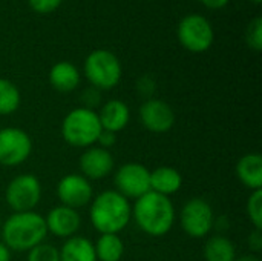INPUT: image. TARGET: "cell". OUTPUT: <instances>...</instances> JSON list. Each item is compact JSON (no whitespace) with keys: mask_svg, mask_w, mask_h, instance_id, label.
I'll list each match as a JSON object with an SVG mask.
<instances>
[{"mask_svg":"<svg viewBox=\"0 0 262 261\" xmlns=\"http://www.w3.org/2000/svg\"><path fill=\"white\" fill-rule=\"evenodd\" d=\"M94 248L97 261H121L124 255V243L118 234H100Z\"/></svg>","mask_w":262,"mask_h":261,"instance_id":"cell-20","label":"cell"},{"mask_svg":"<svg viewBox=\"0 0 262 261\" xmlns=\"http://www.w3.org/2000/svg\"><path fill=\"white\" fill-rule=\"evenodd\" d=\"M41 185L32 174L14 177L5 191V200L14 212H29L40 203Z\"/></svg>","mask_w":262,"mask_h":261,"instance_id":"cell-7","label":"cell"},{"mask_svg":"<svg viewBox=\"0 0 262 261\" xmlns=\"http://www.w3.org/2000/svg\"><path fill=\"white\" fill-rule=\"evenodd\" d=\"M183 186V177L178 169L170 166H160L150 172V191L161 195L177 194Z\"/></svg>","mask_w":262,"mask_h":261,"instance_id":"cell-18","label":"cell"},{"mask_svg":"<svg viewBox=\"0 0 262 261\" xmlns=\"http://www.w3.org/2000/svg\"><path fill=\"white\" fill-rule=\"evenodd\" d=\"M117 192L124 198H140L150 191V171L140 163H126L115 172Z\"/></svg>","mask_w":262,"mask_h":261,"instance_id":"cell-10","label":"cell"},{"mask_svg":"<svg viewBox=\"0 0 262 261\" xmlns=\"http://www.w3.org/2000/svg\"><path fill=\"white\" fill-rule=\"evenodd\" d=\"M132 218L137 226L150 237L166 235L175 223V208L169 197L149 191L135 200Z\"/></svg>","mask_w":262,"mask_h":261,"instance_id":"cell-1","label":"cell"},{"mask_svg":"<svg viewBox=\"0 0 262 261\" xmlns=\"http://www.w3.org/2000/svg\"><path fill=\"white\" fill-rule=\"evenodd\" d=\"M203 6H206L207 9H212V11H220L223 8H226L230 0H198Z\"/></svg>","mask_w":262,"mask_h":261,"instance_id":"cell-31","label":"cell"},{"mask_svg":"<svg viewBox=\"0 0 262 261\" xmlns=\"http://www.w3.org/2000/svg\"><path fill=\"white\" fill-rule=\"evenodd\" d=\"M21 103V94L15 83L8 78H0V115L14 114Z\"/></svg>","mask_w":262,"mask_h":261,"instance_id":"cell-22","label":"cell"},{"mask_svg":"<svg viewBox=\"0 0 262 261\" xmlns=\"http://www.w3.org/2000/svg\"><path fill=\"white\" fill-rule=\"evenodd\" d=\"M180 225L190 238H204L215 226L213 209L200 197L190 198L180 212Z\"/></svg>","mask_w":262,"mask_h":261,"instance_id":"cell-8","label":"cell"},{"mask_svg":"<svg viewBox=\"0 0 262 261\" xmlns=\"http://www.w3.org/2000/svg\"><path fill=\"white\" fill-rule=\"evenodd\" d=\"M0 232L2 242L9 251L15 252L31 251L37 245L43 243L48 235L45 217L34 211L14 212L5 223H2Z\"/></svg>","mask_w":262,"mask_h":261,"instance_id":"cell-2","label":"cell"},{"mask_svg":"<svg viewBox=\"0 0 262 261\" xmlns=\"http://www.w3.org/2000/svg\"><path fill=\"white\" fill-rule=\"evenodd\" d=\"M32 152L29 134L20 128L0 129V165L14 168L25 163Z\"/></svg>","mask_w":262,"mask_h":261,"instance_id":"cell-9","label":"cell"},{"mask_svg":"<svg viewBox=\"0 0 262 261\" xmlns=\"http://www.w3.org/2000/svg\"><path fill=\"white\" fill-rule=\"evenodd\" d=\"M140 120L149 132L164 134L173 128L175 112L167 102L152 97L140 106Z\"/></svg>","mask_w":262,"mask_h":261,"instance_id":"cell-12","label":"cell"},{"mask_svg":"<svg viewBox=\"0 0 262 261\" xmlns=\"http://www.w3.org/2000/svg\"><path fill=\"white\" fill-rule=\"evenodd\" d=\"M236 177L250 191L262 188V157L259 154H246L236 163Z\"/></svg>","mask_w":262,"mask_h":261,"instance_id":"cell-17","label":"cell"},{"mask_svg":"<svg viewBox=\"0 0 262 261\" xmlns=\"http://www.w3.org/2000/svg\"><path fill=\"white\" fill-rule=\"evenodd\" d=\"M204 260L206 261H235L236 249L230 238L224 235H213L204 245Z\"/></svg>","mask_w":262,"mask_h":261,"instance_id":"cell-21","label":"cell"},{"mask_svg":"<svg viewBox=\"0 0 262 261\" xmlns=\"http://www.w3.org/2000/svg\"><path fill=\"white\" fill-rule=\"evenodd\" d=\"M60 261H97L94 243L80 235L68 238L58 249Z\"/></svg>","mask_w":262,"mask_h":261,"instance_id":"cell-19","label":"cell"},{"mask_svg":"<svg viewBox=\"0 0 262 261\" xmlns=\"http://www.w3.org/2000/svg\"><path fill=\"white\" fill-rule=\"evenodd\" d=\"M49 78V85L63 94L72 92L78 88L80 85V71L78 68L71 63V62H57L48 74Z\"/></svg>","mask_w":262,"mask_h":261,"instance_id":"cell-16","label":"cell"},{"mask_svg":"<svg viewBox=\"0 0 262 261\" xmlns=\"http://www.w3.org/2000/svg\"><path fill=\"white\" fill-rule=\"evenodd\" d=\"M45 222H46L48 232L64 240L74 237L81 226L80 214L75 209L63 206V205L52 208L45 217Z\"/></svg>","mask_w":262,"mask_h":261,"instance_id":"cell-14","label":"cell"},{"mask_svg":"<svg viewBox=\"0 0 262 261\" xmlns=\"http://www.w3.org/2000/svg\"><path fill=\"white\" fill-rule=\"evenodd\" d=\"M114 155L100 146L86 148L80 157V171L88 180H101L114 171Z\"/></svg>","mask_w":262,"mask_h":261,"instance_id":"cell-13","label":"cell"},{"mask_svg":"<svg viewBox=\"0 0 262 261\" xmlns=\"http://www.w3.org/2000/svg\"><path fill=\"white\" fill-rule=\"evenodd\" d=\"M247 217L250 218L255 229H262V189L252 191L247 200Z\"/></svg>","mask_w":262,"mask_h":261,"instance_id":"cell-23","label":"cell"},{"mask_svg":"<svg viewBox=\"0 0 262 261\" xmlns=\"http://www.w3.org/2000/svg\"><path fill=\"white\" fill-rule=\"evenodd\" d=\"M89 218L100 234H120L132 218V206L117 191H104L92 198Z\"/></svg>","mask_w":262,"mask_h":261,"instance_id":"cell-3","label":"cell"},{"mask_svg":"<svg viewBox=\"0 0 262 261\" xmlns=\"http://www.w3.org/2000/svg\"><path fill=\"white\" fill-rule=\"evenodd\" d=\"M235 261H261V258H259L256 254H246V255L236 257V260Z\"/></svg>","mask_w":262,"mask_h":261,"instance_id":"cell-33","label":"cell"},{"mask_svg":"<svg viewBox=\"0 0 262 261\" xmlns=\"http://www.w3.org/2000/svg\"><path fill=\"white\" fill-rule=\"evenodd\" d=\"M247 245L252 254H258L262 251V229H253L247 238Z\"/></svg>","mask_w":262,"mask_h":261,"instance_id":"cell-29","label":"cell"},{"mask_svg":"<svg viewBox=\"0 0 262 261\" xmlns=\"http://www.w3.org/2000/svg\"><path fill=\"white\" fill-rule=\"evenodd\" d=\"M57 197L63 206L77 211L92 202L94 189L86 177L80 174H68L57 185Z\"/></svg>","mask_w":262,"mask_h":261,"instance_id":"cell-11","label":"cell"},{"mask_svg":"<svg viewBox=\"0 0 262 261\" xmlns=\"http://www.w3.org/2000/svg\"><path fill=\"white\" fill-rule=\"evenodd\" d=\"M97 143H98V146L100 148H103V149H111L112 146H115V143H117V134H114V132H111V131H101V134L98 135V140H97Z\"/></svg>","mask_w":262,"mask_h":261,"instance_id":"cell-30","label":"cell"},{"mask_svg":"<svg viewBox=\"0 0 262 261\" xmlns=\"http://www.w3.org/2000/svg\"><path fill=\"white\" fill-rule=\"evenodd\" d=\"M0 229H2V217H0Z\"/></svg>","mask_w":262,"mask_h":261,"instance_id":"cell-35","label":"cell"},{"mask_svg":"<svg viewBox=\"0 0 262 261\" xmlns=\"http://www.w3.org/2000/svg\"><path fill=\"white\" fill-rule=\"evenodd\" d=\"M155 80L150 77V75H143L141 78L137 80V89L141 95L147 97V98H152V94L155 92ZM146 98V100H147Z\"/></svg>","mask_w":262,"mask_h":261,"instance_id":"cell-27","label":"cell"},{"mask_svg":"<svg viewBox=\"0 0 262 261\" xmlns=\"http://www.w3.org/2000/svg\"><path fill=\"white\" fill-rule=\"evenodd\" d=\"M250 2H253V3H256V5H258V3H261L262 0H250Z\"/></svg>","mask_w":262,"mask_h":261,"instance_id":"cell-34","label":"cell"},{"mask_svg":"<svg viewBox=\"0 0 262 261\" xmlns=\"http://www.w3.org/2000/svg\"><path fill=\"white\" fill-rule=\"evenodd\" d=\"M32 11L38 14H51L60 8L63 0H28Z\"/></svg>","mask_w":262,"mask_h":261,"instance_id":"cell-26","label":"cell"},{"mask_svg":"<svg viewBox=\"0 0 262 261\" xmlns=\"http://www.w3.org/2000/svg\"><path fill=\"white\" fill-rule=\"evenodd\" d=\"M177 37L184 49L193 54H201L212 48L215 32L212 23L204 15L187 14L178 23Z\"/></svg>","mask_w":262,"mask_h":261,"instance_id":"cell-6","label":"cell"},{"mask_svg":"<svg viewBox=\"0 0 262 261\" xmlns=\"http://www.w3.org/2000/svg\"><path fill=\"white\" fill-rule=\"evenodd\" d=\"M97 114H98L101 128L104 131H111L114 134L121 132L130 120L129 106L123 100H118V98L106 102L101 106L100 112H97Z\"/></svg>","mask_w":262,"mask_h":261,"instance_id":"cell-15","label":"cell"},{"mask_svg":"<svg viewBox=\"0 0 262 261\" xmlns=\"http://www.w3.org/2000/svg\"><path fill=\"white\" fill-rule=\"evenodd\" d=\"M60 131L68 145L74 148H91L97 143L103 128L94 109L80 106L66 114Z\"/></svg>","mask_w":262,"mask_h":261,"instance_id":"cell-4","label":"cell"},{"mask_svg":"<svg viewBox=\"0 0 262 261\" xmlns=\"http://www.w3.org/2000/svg\"><path fill=\"white\" fill-rule=\"evenodd\" d=\"M246 42L249 45L250 49L259 52L262 49V18L261 17H255L246 31Z\"/></svg>","mask_w":262,"mask_h":261,"instance_id":"cell-25","label":"cell"},{"mask_svg":"<svg viewBox=\"0 0 262 261\" xmlns=\"http://www.w3.org/2000/svg\"><path fill=\"white\" fill-rule=\"evenodd\" d=\"M83 72L92 88L98 91H111L120 83L123 66L112 51L95 49L86 57Z\"/></svg>","mask_w":262,"mask_h":261,"instance_id":"cell-5","label":"cell"},{"mask_svg":"<svg viewBox=\"0 0 262 261\" xmlns=\"http://www.w3.org/2000/svg\"><path fill=\"white\" fill-rule=\"evenodd\" d=\"M100 92L101 91H98V89H95V88H88V89H84L83 91V94H81V100H83V105H84V108H88V109H94L98 103H100Z\"/></svg>","mask_w":262,"mask_h":261,"instance_id":"cell-28","label":"cell"},{"mask_svg":"<svg viewBox=\"0 0 262 261\" xmlns=\"http://www.w3.org/2000/svg\"><path fill=\"white\" fill-rule=\"evenodd\" d=\"M0 261H11V251L3 242H0Z\"/></svg>","mask_w":262,"mask_h":261,"instance_id":"cell-32","label":"cell"},{"mask_svg":"<svg viewBox=\"0 0 262 261\" xmlns=\"http://www.w3.org/2000/svg\"><path fill=\"white\" fill-rule=\"evenodd\" d=\"M26 261H60L58 249L54 248L49 243H40L31 251H28V260Z\"/></svg>","mask_w":262,"mask_h":261,"instance_id":"cell-24","label":"cell"}]
</instances>
